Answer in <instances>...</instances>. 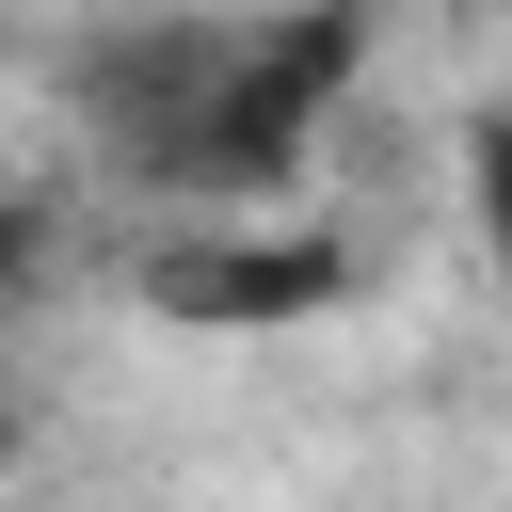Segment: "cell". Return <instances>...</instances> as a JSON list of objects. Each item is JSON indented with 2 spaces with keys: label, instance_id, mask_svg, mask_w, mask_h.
I'll return each instance as SVG.
<instances>
[{
  "label": "cell",
  "instance_id": "cell-2",
  "mask_svg": "<svg viewBox=\"0 0 512 512\" xmlns=\"http://www.w3.org/2000/svg\"><path fill=\"white\" fill-rule=\"evenodd\" d=\"M128 288H144L176 336H272V320L352 304V240H320V224H288V208H208V224H176Z\"/></svg>",
  "mask_w": 512,
  "mask_h": 512
},
{
  "label": "cell",
  "instance_id": "cell-1",
  "mask_svg": "<svg viewBox=\"0 0 512 512\" xmlns=\"http://www.w3.org/2000/svg\"><path fill=\"white\" fill-rule=\"evenodd\" d=\"M352 96V16H160L80 64L96 144L176 208H272Z\"/></svg>",
  "mask_w": 512,
  "mask_h": 512
},
{
  "label": "cell",
  "instance_id": "cell-3",
  "mask_svg": "<svg viewBox=\"0 0 512 512\" xmlns=\"http://www.w3.org/2000/svg\"><path fill=\"white\" fill-rule=\"evenodd\" d=\"M32 288H48V224H32V208H16V192H0V320H16V304H32Z\"/></svg>",
  "mask_w": 512,
  "mask_h": 512
}]
</instances>
